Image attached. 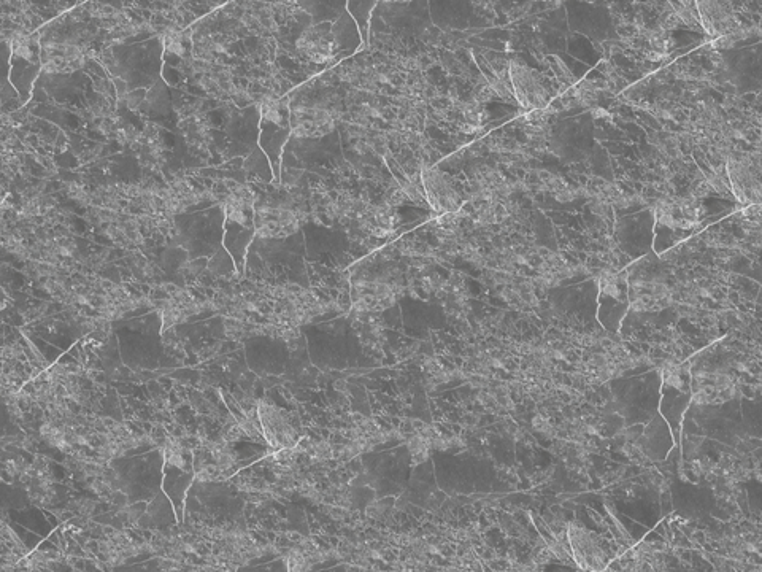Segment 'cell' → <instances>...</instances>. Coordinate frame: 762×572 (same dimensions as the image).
<instances>
[{"label":"cell","mask_w":762,"mask_h":572,"mask_svg":"<svg viewBox=\"0 0 762 572\" xmlns=\"http://www.w3.org/2000/svg\"><path fill=\"white\" fill-rule=\"evenodd\" d=\"M254 212V196L248 188H237L229 194L224 220V247L234 259L239 272L245 269V256L251 240L256 236Z\"/></svg>","instance_id":"1"},{"label":"cell","mask_w":762,"mask_h":572,"mask_svg":"<svg viewBox=\"0 0 762 572\" xmlns=\"http://www.w3.org/2000/svg\"><path fill=\"white\" fill-rule=\"evenodd\" d=\"M291 134V107L288 99H272L262 105L259 147L269 159L277 182L280 180L281 156Z\"/></svg>","instance_id":"2"},{"label":"cell","mask_w":762,"mask_h":572,"mask_svg":"<svg viewBox=\"0 0 762 572\" xmlns=\"http://www.w3.org/2000/svg\"><path fill=\"white\" fill-rule=\"evenodd\" d=\"M43 70L42 45L35 35L16 32L10 39V82L21 101L31 99L34 83Z\"/></svg>","instance_id":"3"},{"label":"cell","mask_w":762,"mask_h":572,"mask_svg":"<svg viewBox=\"0 0 762 572\" xmlns=\"http://www.w3.org/2000/svg\"><path fill=\"white\" fill-rule=\"evenodd\" d=\"M508 74H510L513 96L521 105V109L526 112L548 109L551 102L550 88L539 72H535L521 59H512Z\"/></svg>","instance_id":"4"},{"label":"cell","mask_w":762,"mask_h":572,"mask_svg":"<svg viewBox=\"0 0 762 572\" xmlns=\"http://www.w3.org/2000/svg\"><path fill=\"white\" fill-rule=\"evenodd\" d=\"M705 207L702 201L683 196H667L655 205L656 223L672 231H691L701 223Z\"/></svg>","instance_id":"5"},{"label":"cell","mask_w":762,"mask_h":572,"mask_svg":"<svg viewBox=\"0 0 762 572\" xmlns=\"http://www.w3.org/2000/svg\"><path fill=\"white\" fill-rule=\"evenodd\" d=\"M421 186H423L426 202L431 205L437 215L456 213L462 209L461 194L456 190L450 178L439 171L437 167L421 169Z\"/></svg>","instance_id":"6"},{"label":"cell","mask_w":762,"mask_h":572,"mask_svg":"<svg viewBox=\"0 0 762 572\" xmlns=\"http://www.w3.org/2000/svg\"><path fill=\"white\" fill-rule=\"evenodd\" d=\"M351 299L359 314H378L394 306L396 286L383 280L358 279L351 286Z\"/></svg>","instance_id":"7"},{"label":"cell","mask_w":762,"mask_h":572,"mask_svg":"<svg viewBox=\"0 0 762 572\" xmlns=\"http://www.w3.org/2000/svg\"><path fill=\"white\" fill-rule=\"evenodd\" d=\"M691 391L699 406H718L736 396V383L724 372L697 371L691 377Z\"/></svg>","instance_id":"8"},{"label":"cell","mask_w":762,"mask_h":572,"mask_svg":"<svg viewBox=\"0 0 762 572\" xmlns=\"http://www.w3.org/2000/svg\"><path fill=\"white\" fill-rule=\"evenodd\" d=\"M567 541L574 563L585 571H604L607 568V555L597 542L596 536L589 533L582 525H567Z\"/></svg>","instance_id":"9"},{"label":"cell","mask_w":762,"mask_h":572,"mask_svg":"<svg viewBox=\"0 0 762 572\" xmlns=\"http://www.w3.org/2000/svg\"><path fill=\"white\" fill-rule=\"evenodd\" d=\"M254 229L261 239H286L299 229V220L283 207L258 205L254 212Z\"/></svg>","instance_id":"10"},{"label":"cell","mask_w":762,"mask_h":572,"mask_svg":"<svg viewBox=\"0 0 762 572\" xmlns=\"http://www.w3.org/2000/svg\"><path fill=\"white\" fill-rule=\"evenodd\" d=\"M629 302L635 312H659L674 302V293L658 280H628Z\"/></svg>","instance_id":"11"},{"label":"cell","mask_w":762,"mask_h":572,"mask_svg":"<svg viewBox=\"0 0 762 572\" xmlns=\"http://www.w3.org/2000/svg\"><path fill=\"white\" fill-rule=\"evenodd\" d=\"M334 128L335 121L328 110L313 105H296L291 109V132L299 139H323Z\"/></svg>","instance_id":"12"},{"label":"cell","mask_w":762,"mask_h":572,"mask_svg":"<svg viewBox=\"0 0 762 572\" xmlns=\"http://www.w3.org/2000/svg\"><path fill=\"white\" fill-rule=\"evenodd\" d=\"M732 196L743 205L761 202V182L753 164L743 159L731 158L726 161Z\"/></svg>","instance_id":"13"},{"label":"cell","mask_w":762,"mask_h":572,"mask_svg":"<svg viewBox=\"0 0 762 572\" xmlns=\"http://www.w3.org/2000/svg\"><path fill=\"white\" fill-rule=\"evenodd\" d=\"M259 420H261L262 431L266 437L267 444L274 449H285V447H296L297 439L296 429L285 415L281 414L280 409L272 406L269 402L262 401L258 404Z\"/></svg>","instance_id":"14"},{"label":"cell","mask_w":762,"mask_h":572,"mask_svg":"<svg viewBox=\"0 0 762 572\" xmlns=\"http://www.w3.org/2000/svg\"><path fill=\"white\" fill-rule=\"evenodd\" d=\"M696 8L701 28L712 40L734 34L743 26L736 13L732 12V8L721 2H696Z\"/></svg>","instance_id":"15"},{"label":"cell","mask_w":762,"mask_h":572,"mask_svg":"<svg viewBox=\"0 0 762 572\" xmlns=\"http://www.w3.org/2000/svg\"><path fill=\"white\" fill-rule=\"evenodd\" d=\"M42 64L48 74H74L83 67L85 58L70 43L47 42L42 45Z\"/></svg>","instance_id":"16"},{"label":"cell","mask_w":762,"mask_h":572,"mask_svg":"<svg viewBox=\"0 0 762 572\" xmlns=\"http://www.w3.org/2000/svg\"><path fill=\"white\" fill-rule=\"evenodd\" d=\"M296 47L304 58L315 64H326L331 61L335 50L331 32L321 26L304 31L297 40Z\"/></svg>","instance_id":"17"},{"label":"cell","mask_w":762,"mask_h":572,"mask_svg":"<svg viewBox=\"0 0 762 572\" xmlns=\"http://www.w3.org/2000/svg\"><path fill=\"white\" fill-rule=\"evenodd\" d=\"M164 491L174 503L175 512L181 515L183 509V499H185L186 490H188L191 480H193V471L178 468L175 464L166 463L164 468Z\"/></svg>","instance_id":"18"},{"label":"cell","mask_w":762,"mask_h":572,"mask_svg":"<svg viewBox=\"0 0 762 572\" xmlns=\"http://www.w3.org/2000/svg\"><path fill=\"white\" fill-rule=\"evenodd\" d=\"M362 226L375 237H388L394 232L396 226V212L389 205L370 207L364 212Z\"/></svg>","instance_id":"19"},{"label":"cell","mask_w":762,"mask_h":572,"mask_svg":"<svg viewBox=\"0 0 762 572\" xmlns=\"http://www.w3.org/2000/svg\"><path fill=\"white\" fill-rule=\"evenodd\" d=\"M604 88V83L591 82V80L578 82L577 85L572 88V99H574V104L580 105V107H586V109H594L597 101H599V94H601V91Z\"/></svg>","instance_id":"20"},{"label":"cell","mask_w":762,"mask_h":572,"mask_svg":"<svg viewBox=\"0 0 762 572\" xmlns=\"http://www.w3.org/2000/svg\"><path fill=\"white\" fill-rule=\"evenodd\" d=\"M375 2H348V12L355 18L362 45H369L370 13L374 10Z\"/></svg>","instance_id":"21"},{"label":"cell","mask_w":762,"mask_h":572,"mask_svg":"<svg viewBox=\"0 0 762 572\" xmlns=\"http://www.w3.org/2000/svg\"><path fill=\"white\" fill-rule=\"evenodd\" d=\"M661 374L664 385L667 388L685 390L686 375H688V368H686L685 364L666 361V363L662 364Z\"/></svg>","instance_id":"22"},{"label":"cell","mask_w":762,"mask_h":572,"mask_svg":"<svg viewBox=\"0 0 762 572\" xmlns=\"http://www.w3.org/2000/svg\"><path fill=\"white\" fill-rule=\"evenodd\" d=\"M670 7L677 13L678 20H680L682 26H686V28L691 29V31L701 29V21H699L696 2H674V4H670Z\"/></svg>","instance_id":"23"},{"label":"cell","mask_w":762,"mask_h":572,"mask_svg":"<svg viewBox=\"0 0 762 572\" xmlns=\"http://www.w3.org/2000/svg\"><path fill=\"white\" fill-rule=\"evenodd\" d=\"M164 47L174 55H183L186 50L185 35L180 31H169L164 35Z\"/></svg>","instance_id":"24"},{"label":"cell","mask_w":762,"mask_h":572,"mask_svg":"<svg viewBox=\"0 0 762 572\" xmlns=\"http://www.w3.org/2000/svg\"><path fill=\"white\" fill-rule=\"evenodd\" d=\"M680 26H682V23L678 20L677 13L672 10V7H669L662 12L658 28L664 29V31L667 32H672L674 29L680 28Z\"/></svg>","instance_id":"25"}]
</instances>
